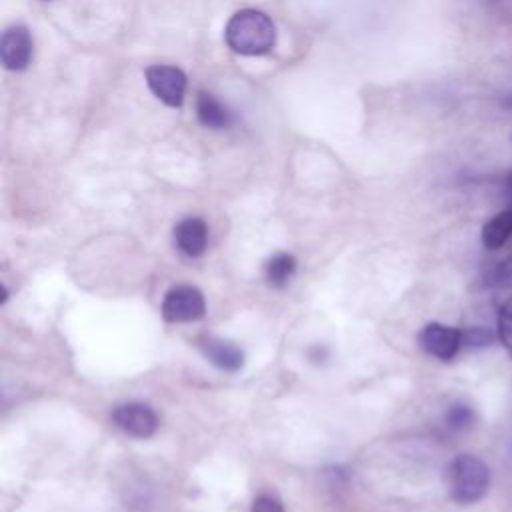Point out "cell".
Listing matches in <instances>:
<instances>
[{"instance_id":"cell-1","label":"cell","mask_w":512,"mask_h":512,"mask_svg":"<svg viewBox=\"0 0 512 512\" xmlns=\"http://www.w3.org/2000/svg\"><path fill=\"white\" fill-rule=\"evenodd\" d=\"M228 48L242 56H260L274 48L276 26L268 14L254 8L238 10L224 28Z\"/></svg>"},{"instance_id":"cell-2","label":"cell","mask_w":512,"mask_h":512,"mask_svg":"<svg viewBox=\"0 0 512 512\" xmlns=\"http://www.w3.org/2000/svg\"><path fill=\"white\" fill-rule=\"evenodd\" d=\"M446 484L456 504H476L490 488V468L474 454H458L446 468Z\"/></svg>"},{"instance_id":"cell-3","label":"cell","mask_w":512,"mask_h":512,"mask_svg":"<svg viewBox=\"0 0 512 512\" xmlns=\"http://www.w3.org/2000/svg\"><path fill=\"white\" fill-rule=\"evenodd\" d=\"M206 314L204 294L190 284L174 286L162 300V316L168 322H196Z\"/></svg>"},{"instance_id":"cell-4","label":"cell","mask_w":512,"mask_h":512,"mask_svg":"<svg viewBox=\"0 0 512 512\" xmlns=\"http://www.w3.org/2000/svg\"><path fill=\"white\" fill-rule=\"evenodd\" d=\"M150 92L170 108H180L186 94V74L170 64H152L146 68Z\"/></svg>"},{"instance_id":"cell-5","label":"cell","mask_w":512,"mask_h":512,"mask_svg":"<svg viewBox=\"0 0 512 512\" xmlns=\"http://www.w3.org/2000/svg\"><path fill=\"white\" fill-rule=\"evenodd\" d=\"M418 344L426 354L448 362L460 352L464 338L460 328L440 324V322H430L420 330Z\"/></svg>"},{"instance_id":"cell-6","label":"cell","mask_w":512,"mask_h":512,"mask_svg":"<svg viewBox=\"0 0 512 512\" xmlns=\"http://www.w3.org/2000/svg\"><path fill=\"white\" fill-rule=\"evenodd\" d=\"M114 424L134 438H150L158 428L156 412L140 402L120 404L112 412Z\"/></svg>"},{"instance_id":"cell-7","label":"cell","mask_w":512,"mask_h":512,"mask_svg":"<svg viewBox=\"0 0 512 512\" xmlns=\"http://www.w3.org/2000/svg\"><path fill=\"white\" fill-rule=\"evenodd\" d=\"M32 58V36L28 28L16 24L2 32L0 60L6 70H24Z\"/></svg>"},{"instance_id":"cell-8","label":"cell","mask_w":512,"mask_h":512,"mask_svg":"<svg viewBox=\"0 0 512 512\" xmlns=\"http://www.w3.org/2000/svg\"><path fill=\"white\" fill-rule=\"evenodd\" d=\"M174 242L178 250L190 258L202 256L208 246V226L202 218L188 216L174 228Z\"/></svg>"},{"instance_id":"cell-9","label":"cell","mask_w":512,"mask_h":512,"mask_svg":"<svg viewBox=\"0 0 512 512\" xmlns=\"http://www.w3.org/2000/svg\"><path fill=\"white\" fill-rule=\"evenodd\" d=\"M200 348L204 352V356L220 370L224 372H236L242 368L244 364V352L240 350V346H236L234 342L228 340H220V338H204L200 342Z\"/></svg>"},{"instance_id":"cell-10","label":"cell","mask_w":512,"mask_h":512,"mask_svg":"<svg viewBox=\"0 0 512 512\" xmlns=\"http://www.w3.org/2000/svg\"><path fill=\"white\" fill-rule=\"evenodd\" d=\"M196 118L202 126L212 128V130L228 128L234 120L230 108L206 90L198 92V96H196Z\"/></svg>"},{"instance_id":"cell-11","label":"cell","mask_w":512,"mask_h":512,"mask_svg":"<svg viewBox=\"0 0 512 512\" xmlns=\"http://www.w3.org/2000/svg\"><path fill=\"white\" fill-rule=\"evenodd\" d=\"M512 238V208L496 212L482 226V244L486 250H498Z\"/></svg>"},{"instance_id":"cell-12","label":"cell","mask_w":512,"mask_h":512,"mask_svg":"<svg viewBox=\"0 0 512 512\" xmlns=\"http://www.w3.org/2000/svg\"><path fill=\"white\" fill-rule=\"evenodd\" d=\"M296 272V260L292 254L286 252H278L272 258H268L266 266H264V276L268 280V284L276 286V288H284L290 278Z\"/></svg>"},{"instance_id":"cell-13","label":"cell","mask_w":512,"mask_h":512,"mask_svg":"<svg viewBox=\"0 0 512 512\" xmlns=\"http://www.w3.org/2000/svg\"><path fill=\"white\" fill-rule=\"evenodd\" d=\"M496 334L500 344L510 352L512 356V296L502 302L496 316Z\"/></svg>"},{"instance_id":"cell-14","label":"cell","mask_w":512,"mask_h":512,"mask_svg":"<svg viewBox=\"0 0 512 512\" xmlns=\"http://www.w3.org/2000/svg\"><path fill=\"white\" fill-rule=\"evenodd\" d=\"M444 422H446V426H448L450 430H454V432L466 430V428H470L472 422H474V410H472V406H468V404H464V402H454V404L446 410Z\"/></svg>"},{"instance_id":"cell-15","label":"cell","mask_w":512,"mask_h":512,"mask_svg":"<svg viewBox=\"0 0 512 512\" xmlns=\"http://www.w3.org/2000/svg\"><path fill=\"white\" fill-rule=\"evenodd\" d=\"M462 338L466 346L482 348V346H490L494 338H498V334H494L490 328H484V326H472L462 330Z\"/></svg>"},{"instance_id":"cell-16","label":"cell","mask_w":512,"mask_h":512,"mask_svg":"<svg viewBox=\"0 0 512 512\" xmlns=\"http://www.w3.org/2000/svg\"><path fill=\"white\" fill-rule=\"evenodd\" d=\"M252 512H284V508H282V504L274 496L262 494V496H258L254 500Z\"/></svg>"},{"instance_id":"cell-17","label":"cell","mask_w":512,"mask_h":512,"mask_svg":"<svg viewBox=\"0 0 512 512\" xmlns=\"http://www.w3.org/2000/svg\"><path fill=\"white\" fill-rule=\"evenodd\" d=\"M504 194H506L508 204H510V208H512V170L504 176Z\"/></svg>"}]
</instances>
